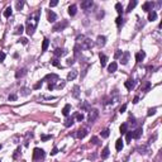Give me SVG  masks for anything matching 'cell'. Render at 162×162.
Instances as JSON below:
<instances>
[{"mask_svg": "<svg viewBox=\"0 0 162 162\" xmlns=\"http://www.w3.org/2000/svg\"><path fill=\"white\" fill-rule=\"evenodd\" d=\"M38 19H39V10L36 12L34 14H32L29 18L27 19V34L28 36H32L34 33L37 24H38Z\"/></svg>", "mask_w": 162, "mask_h": 162, "instance_id": "1", "label": "cell"}, {"mask_svg": "<svg viewBox=\"0 0 162 162\" xmlns=\"http://www.w3.org/2000/svg\"><path fill=\"white\" fill-rule=\"evenodd\" d=\"M67 22L66 20H61V22H58V23H56L54 25H53V28H52V31L53 32H60V31H63L66 27H67Z\"/></svg>", "mask_w": 162, "mask_h": 162, "instance_id": "2", "label": "cell"}, {"mask_svg": "<svg viewBox=\"0 0 162 162\" xmlns=\"http://www.w3.org/2000/svg\"><path fill=\"white\" fill-rule=\"evenodd\" d=\"M44 157V151L41 148H34L33 149V160L37 161V160H41Z\"/></svg>", "mask_w": 162, "mask_h": 162, "instance_id": "3", "label": "cell"}, {"mask_svg": "<svg viewBox=\"0 0 162 162\" xmlns=\"http://www.w3.org/2000/svg\"><path fill=\"white\" fill-rule=\"evenodd\" d=\"M98 116H99V111L96 109H93L89 111V116H87V120L90 122V123H94L95 120L98 119Z\"/></svg>", "mask_w": 162, "mask_h": 162, "instance_id": "4", "label": "cell"}, {"mask_svg": "<svg viewBox=\"0 0 162 162\" xmlns=\"http://www.w3.org/2000/svg\"><path fill=\"white\" fill-rule=\"evenodd\" d=\"M142 132H143V129H142V128H137L136 131H133V132H132V137L134 138V139L141 138V136H142Z\"/></svg>", "mask_w": 162, "mask_h": 162, "instance_id": "5", "label": "cell"}, {"mask_svg": "<svg viewBox=\"0 0 162 162\" xmlns=\"http://www.w3.org/2000/svg\"><path fill=\"white\" fill-rule=\"evenodd\" d=\"M47 18H48V22L49 23H54L56 22V19H57V15H56L52 10H49L48 12V15H47Z\"/></svg>", "mask_w": 162, "mask_h": 162, "instance_id": "6", "label": "cell"}, {"mask_svg": "<svg viewBox=\"0 0 162 162\" xmlns=\"http://www.w3.org/2000/svg\"><path fill=\"white\" fill-rule=\"evenodd\" d=\"M129 56H131V53H129V52H124V53L122 54L120 62H122L123 65H127V63H128V58H129Z\"/></svg>", "mask_w": 162, "mask_h": 162, "instance_id": "7", "label": "cell"}, {"mask_svg": "<svg viewBox=\"0 0 162 162\" xmlns=\"http://www.w3.org/2000/svg\"><path fill=\"white\" fill-rule=\"evenodd\" d=\"M77 138H80V139H82V138H85L86 136H87V129H79L77 131Z\"/></svg>", "mask_w": 162, "mask_h": 162, "instance_id": "8", "label": "cell"}, {"mask_svg": "<svg viewBox=\"0 0 162 162\" xmlns=\"http://www.w3.org/2000/svg\"><path fill=\"white\" fill-rule=\"evenodd\" d=\"M124 86L128 89V90H132V89L134 87V80H132V79L127 80V81L124 82Z\"/></svg>", "mask_w": 162, "mask_h": 162, "instance_id": "9", "label": "cell"}, {"mask_svg": "<svg viewBox=\"0 0 162 162\" xmlns=\"http://www.w3.org/2000/svg\"><path fill=\"white\" fill-rule=\"evenodd\" d=\"M93 0H87V1H82L81 3V8L82 9H89V8H91L93 7Z\"/></svg>", "mask_w": 162, "mask_h": 162, "instance_id": "10", "label": "cell"}, {"mask_svg": "<svg viewBox=\"0 0 162 162\" xmlns=\"http://www.w3.org/2000/svg\"><path fill=\"white\" fill-rule=\"evenodd\" d=\"M25 74H27V70L25 69H19L18 71L15 72V77H16V79H20V77H23Z\"/></svg>", "mask_w": 162, "mask_h": 162, "instance_id": "11", "label": "cell"}, {"mask_svg": "<svg viewBox=\"0 0 162 162\" xmlns=\"http://www.w3.org/2000/svg\"><path fill=\"white\" fill-rule=\"evenodd\" d=\"M156 19H157V13H156L154 10H151V12L148 13V20L149 22H154Z\"/></svg>", "mask_w": 162, "mask_h": 162, "instance_id": "12", "label": "cell"}, {"mask_svg": "<svg viewBox=\"0 0 162 162\" xmlns=\"http://www.w3.org/2000/svg\"><path fill=\"white\" fill-rule=\"evenodd\" d=\"M105 42H107V38H105L104 36H98L96 43L99 44V46H105Z\"/></svg>", "mask_w": 162, "mask_h": 162, "instance_id": "13", "label": "cell"}, {"mask_svg": "<svg viewBox=\"0 0 162 162\" xmlns=\"http://www.w3.org/2000/svg\"><path fill=\"white\" fill-rule=\"evenodd\" d=\"M143 10H146V12H151L153 8V3H151V1H147V3H144L143 4Z\"/></svg>", "mask_w": 162, "mask_h": 162, "instance_id": "14", "label": "cell"}, {"mask_svg": "<svg viewBox=\"0 0 162 162\" xmlns=\"http://www.w3.org/2000/svg\"><path fill=\"white\" fill-rule=\"evenodd\" d=\"M76 12H77V7L75 4H72V5H70L69 7V14L71 15V16H74L75 14H76Z\"/></svg>", "mask_w": 162, "mask_h": 162, "instance_id": "15", "label": "cell"}, {"mask_svg": "<svg viewBox=\"0 0 162 162\" xmlns=\"http://www.w3.org/2000/svg\"><path fill=\"white\" fill-rule=\"evenodd\" d=\"M99 57H100V63H101V67L107 66V61H108V57H107V56L103 54V53H100Z\"/></svg>", "mask_w": 162, "mask_h": 162, "instance_id": "16", "label": "cell"}, {"mask_svg": "<svg viewBox=\"0 0 162 162\" xmlns=\"http://www.w3.org/2000/svg\"><path fill=\"white\" fill-rule=\"evenodd\" d=\"M53 53H54L56 57H61V56L66 54V51H65V49H61V48H56L53 51Z\"/></svg>", "mask_w": 162, "mask_h": 162, "instance_id": "17", "label": "cell"}, {"mask_svg": "<svg viewBox=\"0 0 162 162\" xmlns=\"http://www.w3.org/2000/svg\"><path fill=\"white\" fill-rule=\"evenodd\" d=\"M109 154H110V151H109V147H105L103 151H101V158L105 160V158H108L109 157Z\"/></svg>", "mask_w": 162, "mask_h": 162, "instance_id": "18", "label": "cell"}, {"mask_svg": "<svg viewBox=\"0 0 162 162\" xmlns=\"http://www.w3.org/2000/svg\"><path fill=\"white\" fill-rule=\"evenodd\" d=\"M116 67H118L116 62H111V63L108 66V71L110 72V74H113V72H115V71H116Z\"/></svg>", "mask_w": 162, "mask_h": 162, "instance_id": "19", "label": "cell"}, {"mask_svg": "<svg viewBox=\"0 0 162 162\" xmlns=\"http://www.w3.org/2000/svg\"><path fill=\"white\" fill-rule=\"evenodd\" d=\"M70 111H71V105H70V104H66L65 107H63V109H62V114H63L65 116H67V115L70 114Z\"/></svg>", "mask_w": 162, "mask_h": 162, "instance_id": "20", "label": "cell"}, {"mask_svg": "<svg viewBox=\"0 0 162 162\" xmlns=\"http://www.w3.org/2000/svg\"><path fill=\"white\" fill-rule=\"evenodd\" d=\"M76 76H77V71H71V72H69V75H67V80L69 81H72V80H75L76 79Z\"/></svg>", "mask_w": 162, "mask_h": 162, "instance_id": "21", "label": "cell"}, {"mask_svg": "<svg viewBox=\"0 0 162 162\" xmlns=\"http://www.w3.org/2000/svg\"><path fill=\"white\" fill-rule=\"evenodd\" d=\"M44 80H51V82H54L53 80H58V76L56 74H49V75H47L46 77H44Z\"/></svg>", "mask_w": 162, "mask_h": 162, "instance_id": "22", "label": "cell"}, {"mask_svg": "<svg viewBox=\"0 0 162 162\" xmlns=\"http://www.w3.org/2000/svg\"><path fill=\"white\" fill-rule=\"evenodd\" d=\"M144 57H146V53H144V52H138L136 54V61H137V62H141Z\"/></svg>", "mask_w": 162, "mask_h": 162, "instance_id": "23", "label": "cell"}, {"mask_svg": "<svg viewBox=\"0 0 162 162\" xmlns=\"http://www.w3.org/2000/svg\"><path fill=\"white\" fill-rule=\"evenodd\" d=\"M136 5H137V1H136V0L129 1V4H128V8H127V12H132V9H134Z\"/></svg>", "mask_w": 162, "mask_h": 162, "instance_id": "24", "label": "cell"}, {"mask_svg": "<svg viewBox=\"0 0 162 162\" xmlns=\"http://www.w3.org/2000/svg\"><path fill=\"white\" fill-rule=\"evenodd\" d=\"M48 46H49V41L47 39V38H44V39H43V43H42V51H43V52L47 51Z\"/></svg>", "mask_w": 162, "mask_h": 162, "instance_id": "25", "label": "cell"}, {"mask_svg": "<svg viewBox=\"0 0 162 162\" xmlns=\"http://www.w3.org/2000/svg\"><path fill=\"white\" fill-rule=\"evenodd\" d=\"M115 148H116V151H122L123 149V141L122 139H118V141L115 142Z\"/></svg>", "mask_w": 162, "mask_h": 162, "instance_id": "26", "label": "cell"}, {"mask_svg": "<svg viewBox=\"0 0 162 162\" xmlns=\"http://www.w3.org/2000/svg\"><path fill=\"white\" fill-rule=\"evenodd\" d=\"M72 95H74V98H79V95H80V87H79V86H74V91H72Z\"/></svg>", "mask_w": 162, "mask_h": 162, "instance_id": "27", "label": "cell"}, {"mask_svg": "<svg viewBox=\"0 0 162 162\" xmlns=\"http://www.w3.org/2000/svg\"><path fill=\"white\" fill-rule=\"evenodd\" d=\"M115 10L119 13V15L123 13V5H122V3H116L115 4Z\"/></svg>", "mask_w": 162, "mask_h": 162, "instance_id": "28", "label": "cell"}, {"mask_svg": "<svg viewBox=\"0 0 162 162\" xmlns=\"http://www.w3.org/2000/svg\"><path fill=\"white\" fill-rule=\"evenodd\" d=\"M74 123H75L74 122V118H67V119L65 120V127L69 128V127H71L72 124H74Z\"/></svg>", "mask_w": 162, "mask_h": 162, "instance_id": "29", "label": "cell"}, {"mask_svg": "<svg viewBox=\"0 0 162 162\" xmlns=\"http://www.w3.org/2000/svg\"><path fill=\"white\" fill-rule=\"evenodd\" d=\"M12 13H13L12 8H10V7H8L7 9H5V12H4V16H5V18H9V16L12 15Z\"/></svg>", "mask_w": 162, "mask_h": 162, "instance_id": "30", "label": "cell"}, {"mask_svg": "<svg viewBox=\"0 0 162 162\" xmlns=\"http://www.w3.org/2000/svg\"><path fill=\"white\" fill-rule=\"evenodd\" d=\"M23 31H24V27H23V25H18L14 33H15V34H22V33H23Z\"/></svg>", "mask_w": 162, "mask_h": 162, "instance_id": "31", "label": "cell"}, {"mask_svg": "<svg viewBox=\"0 0 162 162\" xmlns=\"http://www.w3.org/2000/svg\"><path fill=\"white\" fill-rule=\"evenodd\" d=\"M119 131H120V133H122V134H125V133H127V124H125V123H124V124H122V125H120Z\"/></svg>", "mask_w": 162, "mask_h": 162, "instance_id": "32", "label": "cell"}, {"mask_svg": "<svg viewBox=\"0 0 162 162\" xmlns=\"http://www.w3.org/2000/svg\"><path fill=\"white\" fill-rule=\"evenodd\" d=\"M109 134H110V131H109V129H105V131L101 132V137H103V138H108Z\"/></svg>", "mask_w": 162, "mask_h": 162, "instance_id": "33", "label": "cell"}, {"mask_svg": "<svg viewBox=\"0 0 162 162\" xmlns=\"http://www.w3.org/2000/svg\"><path fill=\"white\" fill-rule=\"evenodd\" d=\"M132 138H133V137H132V132H127V133H125V141H127V142H131Z\"/></svg>", "mask_w": 162, "mask_h": 162, "instance_id": "34", "label": "cell"}, {"mask_svg": "<svg viewBox=\"0 0 162 162\" xmlns=\"http://www.w3.org/2000/svg\"><path fill=\"white\" fill-rule=\"evenodd\" d=\"M115 23H116V25H118V27H120V24L123 23V18H122V15H119L118 18L115 19Z\"/></svg>", "mask_w": 162, "mask_h": 162, "instance_id": "35", "label": "cell"}, {"mask_svg": "<svg viewBox=\"0 0 162 162\" xmlns=\"http://www.w3.org/2000/svg\"><path fill=\"white\" fill-rule=\"evenodd\" d=\"M154 114H156V108H151V109H148V113H147V115H148V116L154 115Z\"/></svg>", "mask_w": 162, "mask_h": 162, "instance_id": "36", "label": "cell"}, {"mask_svg": "<svg viewBox=\"0 0 162 162\" xmlns=\"http://www.w3.org/2000/svg\"><path fill=\"white\" fill-rule=\"evenodd\" d=\"M75 116H76L77 122H82V120H84V114H82V113H81V114H76Z\"/></svg>", "mask_w": 162, "mask_h": 162, "instance_id": "37", "label": "cell"}, {"mask_svg": "<svg viewBox=\"0 0 162 162\" xmlns=\"http://www.w3.org/2000/svg\"><path fill=\"white\" fill-rule=\"evenodd\" d=\"M122 54H123V52L120 51V49H116V52H115V54H114V57H115V58H119V57H122Z\"/></svg>", "mask_w": 162, "mask_h": 162, "instance_id": "38", "label": "cell"}, {"mask_svg": "<svg viewBox=\"0 0 162 162\" xmlns=\"http://www.w3.org/2000/svg\"><path fill=\"white\" fill-rule=\"evenodd\" d=\"M23 5H24V1H18V3H16V9H18V10H22Z\"/></svg>", "mask_w": 162, "mask_h": 162, "instance_id": "39", "label": "cell"}, {"mask_svg": "<svg viewBox=\"0 0 162 162\" xmlns=\"http://www.w3.org/2000/svg\"><path fill=\"white\" fill-rule=\"evenodd\" d=\"M52 65H53V66H57V67H61V65L58 63V60H57V58H53V60H52Z\"/></svg>", "mask_w": 162, "mask_h": 162, "instance_id": "40", "label": "cell"}, {"mask_svg": "<svg viewBox=\"0 0 162 162\" xmlns=\"http://www.w3.org/2000/svg\"><path fill=\"white\" fill-rule=\"evenodd\" d=\"M91 143L93 144H99V138L98 137H93L91 138Z\"/></svg>", "mask_w": 162, "mask_h": 162, "instance_id": "41", "label": "cell"}, {"mask_svg": "<svg viewBox=\"0 0 162 162\" xmlns=\"http://www.w3.org/2000/svg\"><path fill=\"white\" fill-rule=\"evenodd\" d=\"M51 138H52L51 136H42L41 137V139H42L43 142H46V141H48V139H51Z\"/></svg>", "mask_w": 162, "mask_h": 162, "instance_id": "42", "label": "cell"}, {"mask_svg": "<svg viewBox=\"0 0 162 162\" xmlns=\"http://www.w3.org/2000/svg\"><path fill=\"white\" fill-rule=\"evenodd\" d=\"M5 60V53L3 52V51H0V62H1V61H4Z\"/></svg>", "mask_w": 162, "mask_h": 162, "instance_id": "43", "label": "cell"}, {"mask_svg": "<svg viewBox=\"0 0 162 162\" xmlns=\"http://www.w3.org/2000/svg\"><path fill=\"white\" fill-rule=\"evenodd\" d=\"M125 109H127V104L122 105V107H120V109H119V111H120V113H124V111H125Z\"/></svg>", "mask_w": 162, "mask_h": 162, "instance_id": "44", "label": "cell"}, {"mask_svg": "<svg viewBox=\"0 0 162 162\" xmlns=\"http://www.w3.org/2000/svg\"><path fill=\"white\" fill-rule=\"evenodd\" d=\"M57 152H58V148H57V147H54V148L52 149V152H51V154H52V156H54V154H57Z\"/></svg>", "mask_w": 162, "mask_h": 162, "instance_id": "45", "label": "cell"}, {"mask_svg": "<svg viewBox=\"0 0 162 162\" xmlns=\"http://www.w3.org/2000/svg\"><path fill=\"white\" fill-rule=\"evenodd\" d=\"M42 84H43V81H39V82H37L36 85H34V89H39V87L42 86Z\"/></svg>", "mask_w": 162, "mask_h": 162, "instance_id": "46", "label": "cell"}, {"mask_svg": "<svg viewBox=\"0 0 162 162\" xmlns=\"http://www.w3.org/2000/svg\"><path fill=\"white\" fill-rule=\"evenodd\" d=\"M54 89V82H49V85H48V90H53Z\"/></svg>", "mask_w": 162, "mask_h": 162, "instance_id": "47", "label": "cell"}, {"mask_svg": "<svg viewBox=\"0 0 162 162\" xmlns=\"http://www.w3.org/2000/svg\"><path fill=\"white\" fill-rule=\"evenodd\" d=\"M58 4V1H56V0H54V1H51V3H49V7H56V5H57Z\"/></svg>", "mask_w": 162, "mask_h": 162, "instance_id": "48", "label": "cell"}, {"mask_svg": "<svg viewBox=\"0 0 162 162\" xmlns=\"http://www.w3.org/2000/svg\"><path fill=\"white\" fill-rule=\"evenodd\" d=\"M82 109H84V110H89V105H87L86 103H84V104H82Z\"/></svg>", "mask_w": 162, "mask_h": 162, "instance_id": "49", "label": "cell"}, {"mask_svg": "<svg viewBox=\"0 0 162 162\" xmlns=\"http://www.w3.org/2000/svg\"><path fill=\"white\" fill-rule=\"evenodd\" d=\"M9 100H16V95H9Z\"/></svg>", "mask_w": 162, "mask_h": 162, "instance_id": "50", "label": "cell"}, {"mask_svg": "<svg viewBox=\"0 0 162 162\" xmlns=\"http://www.w3.org/2000/svg\"><path fill=\"white\" fill-rule=\"evenodd\" d=\"M20 42H22V43H23V44H27L28 39H27V38H20Z\"/></svg>", "mask_w": 162, "mask_h": 162, "instance_id": "51", "label": "cell"}, {"mask_svg": "<svg viewBox=\"0 0 162 162\" xmlns=\"http://www.w3.org/2000/svg\"><path fill=\"white\" fill-rule=\"evenodd\" d=\"M138 100H139V98H138V96H136L134 99H133V104H137V103H138Z\"/></svg>", "mask_w": 162, "mask_h": 162, "instance_id": "52", "label": "cell"}, {"mask_svg": "<svg viewBox=\"0 0 162 162\" xmlns=\"http://www.w3.org/2000/svg\"><path fill=\"white\" fill-rule=\"evenodd\" d=\"M149 87H151V84H149V82H147V85H146V91H148V90H149Z\"/></svg>", "mask_w": 162, "mask_h": 162, "instance_id": "53", "label": "cell"}, {"mask_svg": "<svg viewBox=\"0 0 162 162\" xmlns=\"http://www.w3.org/2000/svg\"><path fill=\"white\" fill-rule=\"evenodd\" d=\"M28 94H29V93H28L27 89H23V95H28Z\"/></svg>", "mask_w": 162, "mask_h": 162, "instance_id": "54", "label": "cell"}, {"mask_svg": "<svg viewBox=\"0 0 162 162\" xmlns=\"http://www.w3.org/2000/svg\"><path fill=\"white\" fill-rule=\"evenodd\" d=\"M67 63H69V65H72V63H74V60H71V58L67 60Z\"/></svg>", "mask_w": 162, "mask_h": 162, "instance_id": "55", "label": "cell"}, {"mask_svg": "<svg viewBox=\"0 0 162 162\" xmlns=\"http://www.w3.org/2000/svg\"><path fill=\"white\" fill-rule=\"evenodd\" d=\"M0 149H1V144H0Z\"/></svg>", "mask_w": 162, "mask_h": 162, "instance_id": "56", "label": "cell"}]
</instances>
